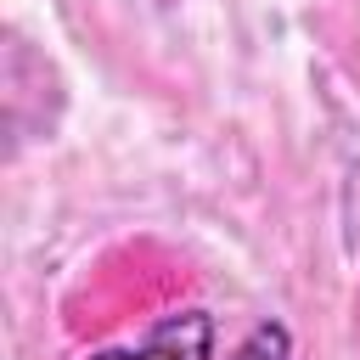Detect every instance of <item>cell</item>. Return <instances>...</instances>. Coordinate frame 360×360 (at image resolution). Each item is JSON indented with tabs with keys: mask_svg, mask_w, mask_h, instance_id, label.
Returning a JSON list of instances; mask_svg holds the SVG:
<instances>
[{
	"mask_svg": "<svg viewBox=\"0 0 360 360\" xmlns=\"http://www.w3.org/2000/svg\"><path fill=\"white\" fill-rule=\"evenodd\" d=\"M84 360H214V315L208 309H169L152 321L141 343L96 349Z\"/></svg>",
	"mask_w": 360,
	"mask_h": 360,
	"instance_id": "1",
	"label": "cell"
},
{
	"mask_svg": "<svg viewBox=\"0 0 360 360\" xmlns=\"http://www.w3.org/2000/svg\"><path fill=\"white\" fill-rule=\"evenodd\" d=\"M231 360H292V332H287V321L264 315V321L231 349Z\"/></svg>",
	"mask_w": 360,
	"mask_h": 360,
	"instance_id": "2",
	"label": "cell"
}]
</instances>
